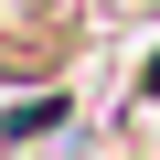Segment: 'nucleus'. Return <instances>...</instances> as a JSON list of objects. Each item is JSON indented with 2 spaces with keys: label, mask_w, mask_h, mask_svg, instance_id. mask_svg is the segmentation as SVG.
<instances>
[{
  "label": "nucleus",
  "mask_w": 160,
  "mask_h": 160,
  "mask_svg": "<svg viewBox=\"0 0 160 160\" xmlns=\"http://www.w3.org/2000/svg\"><path fill=\"white\" fill-rule=\"evenodd\" d=\"M149 107H160V64H149Z\"/></svg>",
  "instance_id": "3"
},
{
  "label": "nucleus",
  "mask_w": 160,
  "mask_h": 160,
  "mask_svg": "<svg viewBox=\"0 0 160 160\" xmlns=\"http://www.w3.org/2000/svg\"><path fill=\"white\" fill-rule=\"evenodd\" d=\"M53 53V0H0V64H43Z\"/></svg>",
  "instance_id": "1"
},
{
  "label": "nucleus",
  "mask_w": 160,
  "mask_h": 160,
  "mask_svg": "<svg viewBox=\"0 0 160 160\" xmlns=\"http://www.w3.org/2000/svg\"><path fill=\"white\" fill-rule=\"evenodd\" d=\"M43 128H64V96H32V107L0 118V139H43Z\"/></svg>",
  "instance_id": "2"
}]
</instances>
